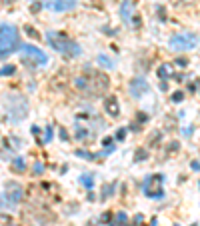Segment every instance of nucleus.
Here are the masks:
<instances>
[{
	"label": "nucleus",
	"instance_id": "14",
	"mask_svg": "<svg viewBox=\"0 0 200 226\" xmlns=\"http://www.w3.org/2000/svg\"><path fill=\"white\" fill-rule=\"evenodd\" d=\"M12 72H14V66H12V64H8V66L0 68V76H6V74H12Z\"/></svg>",
	"mask_w": 200,
	"mask_h": 226
},
{
	"label": "nucleus",
	"instance_id": "25",
	"mask_svg": "<svg viewBox=\"0 0 200 226\" xmlns=\"http://www.w3.org/2000/svg\"><path fill=\"white\" fill-rule=\"evenodd\" d=\"M6 2H12V0H6Z\"/></svg>",
	"mask_w": 200,
	"mask_h": 226
},
{
	"label": "nucleus",
	"instance_id": "4",
	"mask_svg": "<svg viewBox=\"0 0 200 226\" xmlns=\"http://www.w3.org/2000/svg\"><path fill=\"white\" fill-rule=\"evenodd\" d=\"M4 104H6V110H8L12 120H20V118L26 116L28 104H26V100H24L22 96H6Z\"/></svg>",
	"mask_w": 200,
	"mask_h": 226
},
{
	"label": "nucleus",
	"instance_id": "1",
	"mask_svg": "<svg viewBox=\"0 0 200 226\" xmlns=\"http://www.w3.org/2000/svg\"><path fill=\"white\" fill-rule=\"evenodd\" d=\"M20 46V36L12 24H0V56L14 52Z\"/></svg>",
	"mask_w": 200,
	"mask_h": 226
},
{
	"label": "nucleus",
	"instance_id": "16",
	"mask_svg": "<svg viewBox=\"0 0 200 226\" xmlns=\"http://www.w3.org/2000/svg\"><path fill=\"white\" fill-rule=\"evenodd\" d=\"M24 30H26L28 34H30V36H32V38H38V36H40V34H38L36 30H34V28H32V26H24Z\"/></svg>",
	"mask_w": 200,
	"mask_h": 226
},
{
	"label": "nucleus",
	"instance_id": "6",
	"mask_svg": "<svg viewBox=\"0 0 200 226\" xmlns=\"http://www.w3.org/2000/svg\"><path fill=\"white\" fill-rule=\"evenodd\" d=\"M22 186L16 184V182H8L6 184V192H4V198L8 200V202L12 204V206H16V204L22 200Z\"/></svg>",
	"mask_w": 200,
	"mask_h": 226
},
{
	"label": "nucleus",
	"instance_id": "9",
	"mask_svg": "<svg viewBox=\"0 0 200 226\" xmlns=\"http://www.w3.org/2000/svg\"><path fill=\"white\" fill-rule=\"evenodd\" d=\"M146 90H148V82L144 78H136L134 82L130 84V94H132L134 98H140Z\"/></svg>",
	"mask_w": 200,
	"mask_h": 226
},
{
	"label": "nucleus",
	"instance_id": "2",
	"mask_svg": "<svg viewBox=\"0 0 200 226\" xmlns=\"http://www.w3.org/2000/svg\"><path fill=\"white\" fill-rule=\"evenodd\" d=\"M46 38H48V42H50V46H52L54 50H58V52H62V54H70V56H78L80 54V46L76 44V42H72L70 38H66L64 34H60V32H48L46 34Z\"/></svg>",
	"mask_w": 200,
	"mask_h": 226
},
{
	"label": "nucleus",
	"instance_id": "26",
	"mask_svg": "<svg viewBox=\"0 0 200 226\" xmlns=\"http://www.w3.org/2000/svg\"><path fill=\"white\" fill-rule=\"evenodd\" d=\"M192 226H196V224H192Z\"/></svg>",
	"mask_w": 200,
	"mask_h": 226
},
{
	"label": "nucleus",
	"instance_id": "15",
	"mask_svg": "<svg viewBox=\"0 0 200 226\" xmlns=\"http://www.w3.org/2000/svg\"><path fill=\"white\" fill-rule=\"evenodd\" d=\"M146 156H148V152H146V150H138V152H136V156H134V160H136V162H140V160L146 158Z\"/></svg>",
	"mask_w": 200,
	"mask_h": 226
},
{
	"label": "nucleus",
	"instance_id": "20",
	"mask_svg": "<svg viewBox=\"0 0 200 226\" xmlns=\"http://www.w3.org/2000/svg\"><path fill=\"white\" fill-rule=\"evenodd\" d=\"M50 138H52V128H48V130H46V142H48Z\"/></svg>",
	"mask_w": 200,
	"mask_h": 226
},
{
	"label": "nucleus",
	"instance_id": "21",
	"mask_svg": "<svg viewBox=\"0 0 200 226\" xmlns=\"http://www.w3.org/2000/svg\"><path fill=\"white\" fill-rule=\"evenodd\" d=\"M42 170H44V166H42V164H36V166H34V172H42Z\"/></svg>",
	"mask_w": 200,
	"mask_h": 226
},
{
	"label": "nucleus",
	"instance_id": "3",
	"mask_svg": "<svg viewBox=\"0 0 200 226\" xmlns=\"http://www.w3.org/2000/svg\"><path fill=\"white\" fill-rule=\"evenodd\" d=\"M22 62L26 66H30V68H38V66H42V64L48 62V56H46L40 48H36V46L24 44L22 46Z\"/></svg>",
	"mask_w": 200,
	"mask_h": 226
},
{
	"label": "nucleus",
	"instance_id": "8",
	"mask_svg": "<svg viewBox=\"0 0 200 226\" xmlns=\"http://www.w3.org/2000/svg\"><path fill=\"white\" fill-rule=\"evenodd\" d=\"M104 110H106V114H110L112 118H116L118 114H120V104H118L116 96H108V98H104Z\"/></svg>",
	"mask_w": 200,
	"mask_h": 226
},
{
	"label": "nucleus",
	"instance_id": "19",
	"mask_svg": "<svg viewBox=\"0 0 200 226\" xmlns=\"http://www.w3.org/2000/svg\"><path fill=\"white\" fill-rule=\"evenodd\" d=\"M176 64L180 66V68H184L186 64H188V62H186V58H178V60H176Z\"/></svg>",
	"mask_w": 200,
	"mask_h": 226
},
{
	"label": "nucleus",
	"instance_id": "22",
	"mask_svg": "<svg viewBox=\"0 0 200 226\" xmlns=\"http://www.w3.org/2000/svg\"><path fill=\"white\" fill-rule=\"evenodd\" d=\"M116 138H118V140H122V138H124V130H118V134H116Z\"/></svg>",
	"mask_w": 200,
	"mask_h": 226
},
{
	"label": "nucleus",
	"instance_id": "17",
	"mask_svg": "<svg viewBox=\"0 0 200 226\" xmlns=\"http://www.w3.org/2000/svg\"><path fill=\"white\" fill-rule=\"evenodd\" d=\"M182 98H184V94H182L180 90H178V92H174V94H172V100H174V102H180Z\"/></svg>",
	"mask_w": 200,
	"mask_h": 226
},
{
	"label": "nucleus",
	"instance_id": "13",
	"mask_svg": "<svg viewBox=\"0 0 200 226\" xmlns=\"http://www.w3.org/2000/svg\"><path fill=\"white\" fill-rule=\"evenodd\" d=\"M168 74H170V66L168 64H164V66L158 68V76H160V78H166Z\"/></svg>",
	"mask_w": 200,
	"mask_h": 226
},
{
	"label": "nucleus",
	"instance_id": "12",
	"mask_svg": "<svg viewBox=\"0 0 200 226\" xmlns=\"http://www.w3.org/2000/svg\"><path fill=\"white\" fill-rule=\"evenodd\" d=\"M98 62L102 66H106V68H114V60H110L108 56H104V54H100V56H98Z\"/></svg>",
	"mask_w": 200,
	"mask_h": 226
},
{
	"label": "nucleus",
	"instance_id": "5",
	"mask_svg": "<svg viewBox=\"0 0 200 226\" xmlns=\"http://www.w3.org/2000/svg\"><path fill=\"white\" fill-rule=\"evenodd\" d=\"M198 36L196 34H174L170 38V48L176 50V52H182V50H192L198 46Z\"/></svg>",
	"mask_w": 200,
	"mask_h": 226
},
{
	"label": "nucleus",
	"instance_id": "23",
	"mask_svg": "<svg viewBox=\"0 0 200 226\" xmlns=\"http://www.w3.org/2000/svg\"><path fill=\"white\" fill-rule=\"evenodd\" d=\"M116 218H118V220H126V214H124V212H120V214H118Z\"/></svg>",
	"mask_w": 200,
	"mask_h": 226
},
{
	"label": "nucleus",
	"instance_id": "7",
	"mask_svg": "<svg viewBox=\"0 0 200 226\" xmlns=\"http://www.w3.org/2000/svg\"><path fill=\"white\" fill-rule=\"evenodd\" d=\"M46 6H48L50 10H54V12H66V10H72V8L76 6V0H52V2H48Z\"/></svg>",
	"mask_w": 200,
	"mask_h": 226
},
{
	"label": "nucleus",
	"instance_id": "24",
	"mask_svg": "<svg viewBox=\"0 0 200 226\" xmlns=\"http://www.w3.org/2000/svg\"><path fill=\"white\" fill-rule=\"evenodd\" d=\"M192 168L194 170H200V164H198V162H192Z\"/></svg>",
	"mask_w": 200,
	"mask_h": 226
},
{
	"label": "nucleus",
	"instance_id": "11",
	"mask_svg": "<svg viewBox=\"0 0 200 226\" xmlns=\"http://www.w3.org/2000/svg\"><path fill=\"white\" fill-rule=\"evenodd\" d=\"M24 168H26V162L22 158H16L12 162V170H16V172H24Z\"/></svg>",
	"mask_w": 200,
	"mask_h": 226
},
{
	"label": "nucleus",
	"instance_id": "18",
	"mask_svg": "<svg viewBox=\"0 0 200 226\" xmlns=\"http://www.w3.org/2000/svg\"><path fill=\"white\" fill-rule=\"evenodd\" d=\"M82 184L90 188V186H92V178H88V176H82Z\"/></svg>",
	"mask_w": 200,
	"mask_h": 226
},
{
	"label": "nucleus",
	"instance_id": "10",
	"mask_svg": "<svg viewBox=\"0 0 200 226\" xmlns=\"http://www.w3.org/2000/svg\"><path fill=\"white\" fill-rule=\"evenodd\" d=\"M132 12H134V4L130 2V0H126V2H122V6H120V18L124 20L126 24H128L130 20L134 18V14H132Z\"/></svg>",
	"mask_w": 200,
	"mask_h": 226
}]
</instances>
